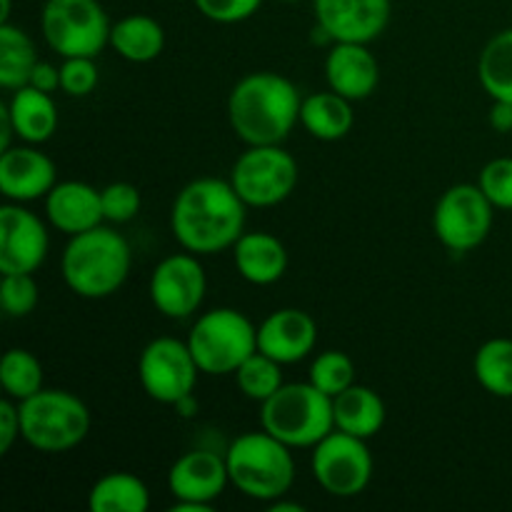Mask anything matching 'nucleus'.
I'll list each match as a JSON object with an SVG mask.
<instances>
[{"label":"nucleus","instance_id":"36","mask_svg":"<svg viewBox=\"0 0 512 512\" xmlns=\"http://www.w3.org/2000/svg\"><path fill=\"white\" fill-rule=\"evenodd\" d=\"M98 65L95 58H63L60 65V90L70 98H85L98 88Z\"/></svg>","mask_w":512,"mask_h":512},{"label":"nucleus","instance_id":"34","mask_svg":"<svg viewBox=\"0 0 512 512\" xmlns=\"http://www.w3.org/2000/svg\"><path fill=\"white\" fill-rule=\"evenodd\" d=\"M100 200H103L105 220L115 225L130 223L140 213V205H143L140 190L133 183H125V180L105 185L100 190Z\"/></svg>","mask_w":512,"mask_h":512},{"label":"nucleus","instance_id":"24","mask_svg":"<svg viewBox=\"0 0 512 512\" xmlns=\"http://www.w3.org/2000/svg\"><path fill=\"white\" fill-rule=\"evenodd\" d=\"M350 103L353 100L343 98L335 90L308 95V98H303V108H300V125L315 140H323V143L343 140L353 130L355 123V113Z\"/></svg>","mask_w":512,"mask_h":512},{"label":"nucleus","instance_id":"33","mask_svg":"<svg viewBox=\"0 0 512 512\" xmlns=\"http://www.w3.org/2000/svg\"><path fill=\"white\" fill-rule=\"evenodd\" d=\"M40 288L33 273H8L0 280V305L10 318H25L35 310Z\"/></svg>","mask_w":512,"mask_h":512},{"label":"nucleus","instance_id":"37","mask_svg":"<svg viewBox=\"0 0 512 512\" xmlns=\"http://www.w3.org/2000/svg\"><path fill=\"white\" fill-rule=\"evenodd\" d=\"M200 15H205L213 23L233 25L253 18L260 10L263 0H193Z\"/></svg>","mask_w":512,"mask_h":512},{"label":"nucleus","instance_id":"12","mask_svg":"<svg viewBox=\"0 0 512 512\" xmlns=\"http://www.w3.org/2000/svg\"><path fill=\"white\" fill-rule=\"evenodd\" d=\"M200 368L188 340L155 338L143 348L138 360L140 388L160 405H175L193 398Z\"/></svg>","mask_w":512,"mask_h":512},{"label":"nucleus","instance_id":"15","mask_svg":"<svg viewBox=\"0 0 512 512\" xmlns=\"http://www.w3.org/2000/svg\"><path fill=\"white\" fill-rule=\"evenodd\" d=\"M50 235L43 220L23 203L0 208V273H35L48 258Z\"/></svg>","mask_w":512,"mask_h":512},{"label":"nucleus","instance_id":"3","mask_svg":"<svg viewBox=\"0 0 512 512\" xmlns=\"http://www.w3.org/2000/svg\"><path fill=\"white\" fill-rule=\"evenodd\" d=\"M133 265L130 245L118 230L98 225L70 235L63 250V280L78 298L103 300L125 285Z\"/></svg>","mask_w":512,"mask_h":512},{"label":"nucleus","instance_id":"25","mask_svg":"<svg viewBox=\"0 0 512 512\" xmlns=\"http://www.w3.org/2000/svg\"><path fill=\"white\" fill-rule=\"evenodd\" d=\"M110 45L128 63H150L165 48V30L150 15H125L110 28Z\"/></svg>","mask_w":512,"mask_h":512},{"label":"nucleus","instance_id":"28","mask_svg":"<svg viewBox=\"0 0 512 512\" xmlns=\"http://www.w3.org/2000/svg\"><path fill=\"white\" fill-rule=\"evenodd\" d=\"M478 78L490 98L512 103V28L500 30L485 43L478 60Z\"/></svg>","mask_w":512,"mask_h":512},{"label":"nucleus","instance_id":"2","mask_svg":"<svg viewBox=\"0 0 512 512\" xmlns=\"http://www.w3.org/2000/svg\"><path fill=\"white\" fill-rule=\"evenodd\" d=\"M300 98L293 80L273 70L248 73L228 98V120L245 145H280L300 123Z\"/></svg>","mask_w":512,"mask_h":512},{"label":"nucleus","instance_id":"40","mask_svg":"<svg viewBox=\"0 0 512 512\" xmlns=\"http://www.w3.org/2000/svg\"><path fill=\"white\" fill-rule=\"evenodd\" d=\"M490 128H493L495 133H512L510 100H493V108H490Z\"/></svg>","mask_w":512,"mask_h":512},{"label":"nucleus","instance_id":"11","mask_svg":"<svg viewBox=\"0 0 512 512\" xmlns=\"http://www.w3.org/2000/svg\"><path fill=\"white\" fill-rule=\"evenodd\" d=\"M493 210L480 185L458 183L440 195L433 210V233L453 253H468L483 245L493 230Z\"/></svg>","mask_w":512,"mask_h":512},{"label":"nucleus","instance_id":"13","mask_svg":"<svg viewBox=\"0 0 512 512\" xmlns=\"http://www.w3.org/2000/svg\"><path fill=\"white\" fill-rule=\"evenodd\" d=\"M148 293L155 310L165 318L183 320L198 313L208 293V278L198 255L185 250L160 260L150 275Z\"/></svg>","mask_w":512,"mask_h":512},{"label":"nucleus","instance_id":"7","mask_svg":"<svg viewBox=\"0 0 512 512\" xmlns=\"http://www.w3.org/2000/svg\"><path fill=\"white\" fill-rule=\"evenodd\" d=\"M188 345L205 375H233L258 353V328L235 308H213L190 328Z\"/></svg>","mask_w":512,"mask_h":512},{"label":"nucleus","instance_id":"6","mask_svg":"<svg viewBox=\"0 0 512 512\" xmlns=\"http://www.w3.org/2000/svg\"><path fill=\"white\" fill-rule=\"evenodd\" d=\"M20 405V438L40 453H68L90 433V410L68 390L43 388Z\"/></svg>","mask_w":512,"mask_h":512},{"label":"nucleus","instance_id":"41","mask_svg":"<svg viewBox=\"0 0 512 512\" xmlns=\"http://www.w3.org/2000/svg\"><path fill=\"white\" fill-rule=\"evenodd\" d=\"M270 510H273V512H285V510L303 512L305 508H303V505H298V503H285V500L280 498V500H275V503H270Z\"/></svg>","mask_w":512,"mask_h":512},{"label":"nucleus","instance_id":"32","mask_svg":"<svg viewBox=\"0 0 512 512\" xmlns=\"http://www.w3.org/2000/svg\"><path fill=\"white\" fill-rule=\"evenodd\" d=\"M308 380L325 395L335 398L350 385H355V363L343 350H323L320 355H315Z\"/></svg>","mask_w":512,"mask_h":512},{"label":"nucleus","instance_id":"23","mask_svg":"<svg viewBox=\"0 0 512 512\" xmlns=\"http://www.w3.org/2000/svg\"><path fill=\"white\" fill-rule=\"evenodd\" d=\"M333 418L335 430L370 440L383 430L388 413L383 398L373 388L355 383L333 398Z\"/></svg>","mask_w":512,"mask_h":512},{"label":"nucleus","instance_id":"21","mask_svg":"<svg viewBox=\"0 0 512 512\" xmlns=\"http://www.w3.org/2000/svg\"><path fill=\"white\" fill-rule=\"evenodd\" d=\"M230 250H233L235 270L250 285H260V288L273 285L288 270V250L280 243V238L265 230L243 233Z\"/></svg>","mask_w":512,"mask_h":512},{"label":"nucleus","instance_id":"22","mask_svg":"<svg viewBox=\"0 0 512 512\" xmlns=\"http://www.w3.org/2000/svg\"><path fill=\"white\" fill-rule=\"evenodd\" d=\"M10 120H13L15 135L23 143L43 145L58 130V108L50 93L33 88V85H23V88L13 90L10 100L5 103Z\"/></svg>","mask_w":512,"mask_h":512},{"label":"nucleus","instance_id":"20","mask_svg":"<svg viewBox=\"0 0 512 512\" xmlns=\"http://www.w3.org/2000/svg\"><path fill=\"white\" fill-rule=\"evenodd\" d=\"M45 215L60 233L78 235L103 225V200L100 190L80 180H63L45 195Z\"/></svg>","mask_w":512,"mask_h":512},{"label":"nucleus","instance_id":"19","mask_svg":"<svg viewBox=\"0 0 512 512\" xmlns=\"http://www.w3.org/2000/svg\"><path fill=\"white\" fill-rule=\"evenodd\" d=\"M325 80L330 90L348 100H365L380 83V65L368 43H333L325 58Z\"/></svg>","mask_w":512,"mask_h":512},{"label":"nucleus","instance_id":"38","mask_svg":"<svg viewBox=\"0 0 512 512\" xmlns=\"http://www.w3.org/2000/svg\"><path fill=\"white\" fill-rule=\"evenodd\" d=\"M20 438V405L13 398L0 400V455L13 448Z\"/></svg>","mask_w":512,"mask_h":512},{"label":"nucleus","instance_id":"31","mask_svg":"<svg viewBox=\"0 0 512 512\" xmlns=\"http://www.w3.org/2000/svg\"><path fill=\"white\" fill-rule=\"evenodd\" d=\"M233 375L240 393L248 400H255V403H265L285 385L283 365L270 358V355L260 353V350L250 355Z\"/></svg>","mask_w":512,"mask_h":512},{"label":"nucleus","instance_id":"29","mask_svg":"<svg viewBox=\"0 0 512 512\" xmlns=\"http://www.w3.org/2000/svg\"><path fill=\"white\" fill-rule=\"evenodd\" d=\"M475 380L495 398H512V340L493 338L478 348L473 358Z\"/></svg>","mask_w":512,"mask_h":512},{"label":"nucleus","instance_id":"39","mask_svg":"<svg viewBox=\"0 0 512 512\" xmlns=\"http://www.w3.org/2000/svg\"><path fill=\"white\" fill-rule=\"evenodd\" d=\"M28 85H33V88L53 95L55 90H60V68L58 65L48 63V60H38V65L33 68V75H30Z\"/></svg>","mask_w":512,"mask_h":512},{"label":"nucleus","instance_id":"27","mask_svg":"<svg viewBox=\"0 0 512 512\" xmlns=\"http://www.w3.org/2000/svg\"><path fill=\"white\" fill-rule=\"evenodd\" d=\"M38 60L35 43L25 30L10 23H0V85L5 90L13 93V90L28 85Z\"/></svg>","mask_w":512,"mask_h":512},{"label":"nucleus","instance_id":"5","mask_svg":"<svg viewBox=\"0 0 512 512\" xmlns=\"http://www.w3.org/2000/svg\"><path fill=\"white\" fill-rule=\"evenodd\" d=\"M260 425L288 448L313 450L335 430L333 398L313 383H285L273 398L260 403Z\"/></svg>","mask_w":512,"mask_h":512},{"label":"nucleus","instance_id":"4","mask_svg":"<svg viewBox=\"0 0 512 512\" xmlns=\"http://www.w3.org/2000/svg\"><path fill=\"white\" fill-rule=\"evenodd\" d=\"M290 450L293 448L268 430L243 433L225 453L230 485L258 503H275L285 498L295 480V460Z\"/></svg>","mask_w":512,"mask_h":512},{"label":"nucleus","instance_id":"26","mask_svg":"<svg viewBox=\"0 0 512 512\" xmlns=\"http://www.w3.org/2000/svg\"><path fill=\"white\" fill-rule=\"evenodd\" d=\"M90 512H148L150 490L138 475L108 473L88 493Z\"/></svg>","mask_w":512,"mask_h":512},{"label":"nucleus","instance_id":"1","mask_svg":"<svg viewBox=\"0 0 512 512\" xmlns=\"http://www.w3.org/2000/svg\"><path fill=\"white\" fill-rule=\"evenodd\" d=\"M248 205L230 180L198 178L185 185L170 208V230L180 248L215 255L238 243L245 233Z\"/></svg>","mask_w":512,"mask_h":512},{"label":"nucleus","instance_id":"17","mask_svg":"<svg viewBox=\"0 0 512 512\" xmlns=\"http://www.w3.org/2000/svg\"><path fill=\"white\" fill-rule=\"evenodd\" d=\"M58 183L55 163L35 145L25 143L0 155V193L8 203H33Z\"/></svg>","mask_w":512,"mask_h":512},{"label":"nucleus","instance_id":"43","mask_svg":"<svg viewBox=\"0 0 512 512\" xmlns=\"http://www.w3.org/2000/svg\"><path fill=\"white\" fill-rule=\"evenodd\" d=\"M285 3H298V0H285Z\"/></svg>","mask_w":512,"mask_h":512},{"label":"nucleus","instance_id":"35","mask_svg":"<svg viewBox=\"0 0 512 512\" xmlns=\"http://www.w3.org/2000/svg\"><path fill=\"white\" fill-rule=\"evenodd\" d=\"M480 190L500 210H512V158H495L480 170Z\"/></svg>","mask_w":512,"mask_h":512},{"label":"nucleus","instance_id":"9","mask_svg":"<svg viewBox=\"0 0 512 512\" xmlns=\"http://www.w3.org/2000/svg\"><path fill=\"white\" fill-rule=\"evenodd\" d=\"M298 160L280 145H248L230 170V183L248 208H275L298 185Z\"/></svg>","mask_w":512,"mask_h":512},{"label":"nucleus","instance_id":"8","mask_svg":"<svg viewBox=\"0 0 512 512\" xmlns=\"http://www.w3.org/2000/svg\"><path fill=\"white\" fill-rule=\"evenodd\" d=\"M40 28L60 58H98L113 25L98 0H45Z\"/></svg>","mask_w":512,"mask_h":512},{"label":"nucleus","instance_id":"16","mask_svg":"<svg viewBox=\"0 0 512 512\" xmlns=\"http://www.w3.org/2000/svg\"><path fill=\"white\" fill-rule=\"evenodd\" d=\"M315 20L333 43H373L385 33L390 0H313Z\"/></svg>","mask_w":512,"mask_h":512},{"label":"nucleus","instance_id":"18","mask_svg":"<svg viewBox=\"0 0 512 512\" xmlns=\"http://www.w3.org/2000/svg\"><path fill=\"white\" fill-rule=\"evenodd\" d=\"M318 343V325L313 315L300 308H280L258 325V350L278 360L280 365H295L308 358Z\"/></svg>","mask_w":512,"mask_h":512},{"label":"nucleus","instance_id":"30","mask_svg":"<svg viewBox=\"0 0 512 512\" xmlns=\"http://www.w3.org/2000/svg\"><path fill=\"white\" fill-rule=\"evenodd\" d=\"M0 385L15 403L43 390V363L23 348H10L0 360Z\"/></svg>","mask_w":512,"mask_h":512},{"label":"nucleus","instance_id":"42","mask_svg":"<svg viewBox=\"0 0 512 512\" xmlns=\"http://www.w3.org/2000/svg\"><path fill=\"white\" fill-rule=\"evenodd\" d=\"M10 0H0V23H10Z\"/></svg>","mask_w":512,"mask_h":512},{"label":"nucleus","instance_id":"14","mask_svg":"<svg viewBox=\"0 0 512 512\" xmlns=\"http://www.w3.org/2000/svg\"><path fill=\"white\" fill-rule=\"evenodd\" d=\"M230 485L225 455L190 450L180 455L168 473V490L175 498L173 512H210Z\"/></svg>","mask_w":512,"mask_h":512},{"label":"nucleus","instance_id":"10","mask_svg":"<svg viewBox=\"0 0 512 512\" xmlns=\"http://www.w3.org/2000/svg\"><path fill=\"white\" fill-rule=\"evenodd\" d=\"M310 470L315 483L333 498H358L373 480L368 440L333 430L313 448Z\"/></svg>","mask_w":512,"mask_h":512}]
</instances>
